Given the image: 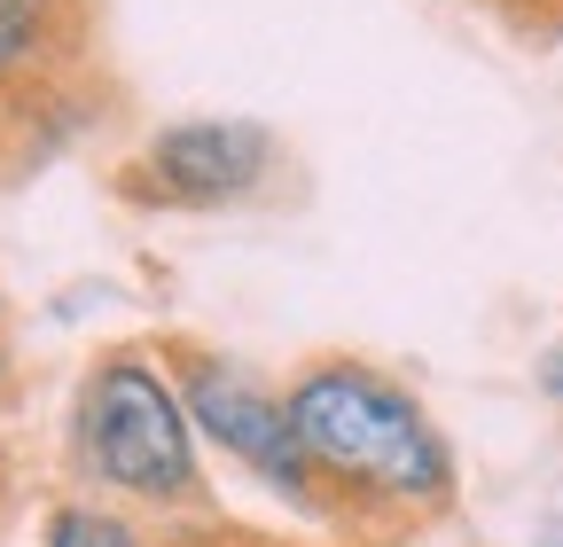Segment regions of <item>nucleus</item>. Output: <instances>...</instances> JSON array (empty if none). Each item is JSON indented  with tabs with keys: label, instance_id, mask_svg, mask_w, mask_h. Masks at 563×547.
Instances as JSON below:
<instances>
[{
	"label": "nucleus",
	"instance_id": "obj_1",
	"mask_svg": "<svg viewBox=\"0 0 563 547\" xmlns=\"http://www.w3.org/2000/svg\"><path fill=\"white\" fill-rule=\"evenodd\" d=\"M282 399L336 532L399 539L454 509V438L391 368L361 353H313L282 383Z\"/></svg>",
	"mask_w": 563,
	"mask_h": 547
},
{
	"label": "nucleus",
	"instance_id": "obj_2",
	"mask_svg": "<svg viewBox=\"0 0 563 547\" xmlns=\"http://www.w3.org/2000/svg\"><path fill=\"white\" fill-rule=\"evenodd\" d=\"M70 477L95 501H118L157 524H220L188 399L165 353L150 345H118L87 368L79 399H70Z\"/></svg>",
	"mask_w": 563,
	"mask_h": 547
},
{
	"label": "nucleus",
	"instance_id": "obj_3",
	"mask_svg": "<svg viewBox=\"0 0 563 547\" xmlns=\"http://www.w3.org/2000/svg\"><path fill=\"white\" fill-rule=\"evenodd\" d=\"M180 399H188V423L203 438V454H220L243 485H258L274 509H290L306 524H329V501L313 485L306 469V446L290 431V399H282V383L251 376L243 360L228 353H203V345H157Z\"/></svg>",
	"mask_w": 563,
	"mask_h": 547
},
{
	"label": "nucleus",
	"instance_id": "obj_4",
	"mask_svg": "<svg viewBox=\"0 0 563 547\" xmlns=\"http://www.w3.org/2000/svg\"><path fill=\"white\" fill-rule=\"evenodd\" d=\"M282 172V142L251 118H180L157 125L141 157L125 165L133 203H173V212H235L266 196Z\"/></svg>",
	"mask_w": 563,
	"mask_h": 547
},
{
	"label": "nucleus",
	"instance_id": "obj_5",
	"mask_svg": "<svg viewBox=\"0 0 563 547\" xmlns=\"http://www.w3.org/2000/svg\"><path fill=\"white\" fill-rule=\"evenodd\" d=\"M70 24H79L70 0H0V102H16L55 71Z\"/></svg>",
	"mask_w": 563,
	"mask_h": 547
},
{
	"label": "nucleus",
	"instance_id": "obj_6",
	"mask_svg": "<svg viewBox=\"0 0 563 547\" xmlns=\"http://www.w3.org/2000/svg\"><path fill=\"white\" fill-rule=\"evenodd\" d=\"M40 547H180V539H173V524H165V532H150V524H141L133 509L79 493V501L47 509V532H40Z\"/></svg>",
	"mask_w": 563,
	"mask_h": 547
},
{
	"label": "nucleus",
	"instance_id": "obj_7",
	"mask_svg": "<svg viewBox=\"0 0 563 547\" xmlns=\"http://www.w3.org/2000/svg\"><path fill=\"white\" fill-rule=\"evenodd\" d=\"M540 391H548V399H563V336L540 353Z\"/></svg>",
	"mask_w": 563,
	"mask_h": 547
},
{
	"label": "nucleus",
	"instance_id": "obj_8",
	"mask_svg": "<svg viewBox=\"0 0 563 547\" xmlns=\"http://www.w3.org/2000/svg\"><path fill=\"white\" fill-rule=\"evenodd\" d=\"M509 9H548V0H509Z\"/></svg>",
	"mask_w": 563,
	"mask_h": 547
}]
</instances>
